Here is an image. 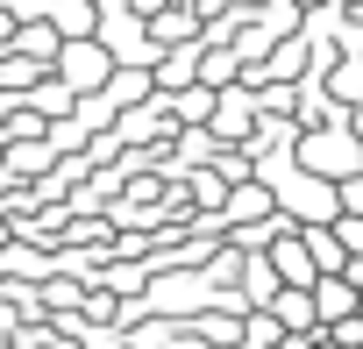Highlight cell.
I'll use <instances>...</instances> for the list:
<instances>
[{
  "label": "cell",
  "instance_id": "cell-3",
  "mask_svg": "<svg viewBox=\"0 0 363 349\" xmlns=\"http://www.w3.org/2000/svg\"><path fill=\"white\" fill-rule=\"evenodd\" d=\"M342 214H363V179H349V186H342Z\"/></svg>",
  "mask_w": 363,
  "mask_h": 349
},
{
  "label": "cell",
  "instance_id": "cell-1",
  "mask_svg": "<svg viewBox=\"0 0 363 349\" xmlns=\"http://www.w3.org/2000/svg\"><path fill=\"white\" fill-rule=\"evenodd\" d=\"M278 271H285V285L299 292H313V250H306V236H292V243H278Z\"/></svg>",
  "mask_w": 363,
  "mask_h": 349
},
{
  "label": "cell",
  "instance_id": "cell-2",
  "mask_svg": "<svg viewBox=\"0 0 363 349\" xmlns=\"http://www.w3.org/2000/svg\"><path fill=\"white\" fill-rule=\"evenodd\" d=\"M278 321H285V328H313V299H299V292H278Z\"/></svg>",
  "mask_w": 363,
  "mask_h": 349
}]
</instances>
